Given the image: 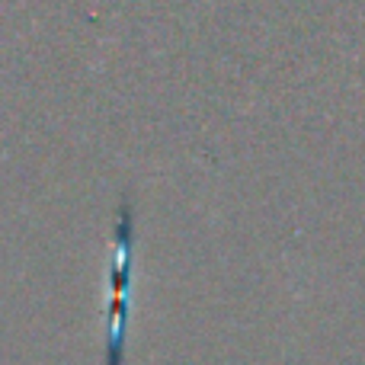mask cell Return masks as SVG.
<instances>
[{"label": "cell", "mask_w": 365, "mask_h": 365, "mask_svg": "<svg viewBox=\"0 0 365 365\" xmlns=\"http://www.w3.org/2000/svg\"><path fill=\"white\" fill-rule=\"evenodd\" d=\"M113 295H109V336L106 365H125L128 317H132V285H135V208L128 199L119 202L113 231Z\"/></svg>", "instance_id": "1"}]
</instances>
